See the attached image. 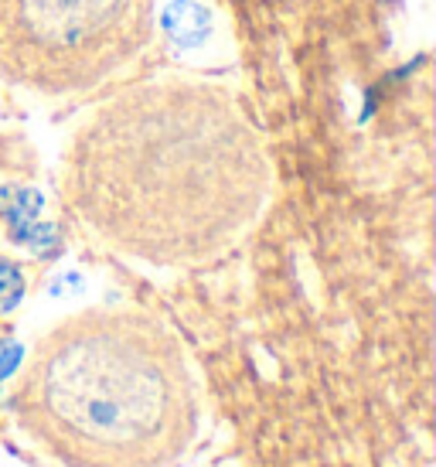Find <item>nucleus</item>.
<instances>
[{
  "mask_svg": "<svg viewBox=\"0 0 436 467\" xmlns=\"http://www.w3.org/2000/svg\"><path fill=\"white\" fill-rule=\"evenodd\" d=\"M270 192L273 164L243 103L202 78L119 92L65 157L68 212L154 266L225 256L256 225Z\"/></svg>",
  "mask_w": 436,
  "mask_h": 467,
  "instance_id": "1",
  "label": "nucleus"
},
{
  "mask_svg": "<svg viewBox=\"0 0 436 467\" xmlns=\"http://www.w3.org/2000/svg\"><path fill=\"white\" fill-rule=\"evenodd\" d=\"M31 441L65 467H174L198 437V389L174 331L140 311L72 314L14 389Z\"/></svg>",
  "mask_w": 436,
  "mask_h": 467,
  "instance_id": "2",
  "label": "nucleus"
},
{
  "mask_svg": "<svg viewBox=\"0 0 436 467\" xmlns=\"http://www.w3.org/2000/svg\"><path fill=\"white\" fill-rule=\"evenodd\" d=\"M154 31V0H0V76L76 96L119 72Z\"/></svg>",
  "mask_w": 436,
  "mask_h": 467,
  "instance_id": "3",
  "label": "nucleus"
},
{
  "mask_svg": "<svg viewBox=\"0 0 436 467\" xmlns=\"http://www.w3.org/2000/svg\"><path fill=\"white\" fill-rule=\"evenodd\" d=\"M161 25H164V35L171 38V45L178 48H198L212 38L215 31V17L205 4L198 0H171L161 14Z\"/></svg>",
  "mask_w": 436,
  "mask_h": 467,
  "instance_id": "4",
  "label": "nucleus"
},
{
  "mask_svg": "<svg viewBox=\"0 0 436 467\" xmlns=\"http://www.w3.org/2000/svg\"><path fill=\"white\" fill-rule=\"evenodd\" d=\"M0 212H4V222L11 229L14 243H21L25 233L41 215V192H35V188H4L0 192Z\"/></svg>",
  "mask_w": 436,
  "mask_h": 467,
  "instance_id": "5",
  "label": "nucleus"
},
{
  "mask_svg": "<svg viewBox=\"0 0 436 467\" xmlns=\"http://www.w3.org/2000/svg\"><path fill=\"white\" fill-rule=\"evenodd\" d=\"M25 297V273L17 270L14 263L0 260V314L14 311Z\"/></svg>",
  "mask_w": 436,
  "mask_h": 467,
  "instance_id": "6",
  "label": "nucleus"
},
{
  "mask_svg": "<svg viewBox=\"0 0 436 467\" xmlns=\"http://www.w3.org/2000/svg\"><path fill=\"white\" fill-rule=\"evenodd\" d=\"M55 243H58V233H55V225H45V222H35L21 239V246H27L35 256H45L48 249H55Z\"/></svg>",
  "mask_w": 436,
  "mask_h": 467,
  "instance_id": "7",
  "label": "nucleus"
},
{
  "mask_svg": "<svg viewBox=\"0 0 436 467\" xmlns=\"http://www.w3.org/2000/svg\"><path fill=\"white\" fill-rule=\"evenodd\" d=\"M21 358H25V348H21V341H0V382L7 376H14V368L21 365Z\"/></svg>",
  "mask_w": 436,
  "mask_h": 467,
  "instance_id": "8",
  "label": "nucleus"
},
{
  "mask_svg": "<svg viewBox=\"0 0 436 467\" xmlns=\"http://www.w3.org/2000/svg\"><path fill=\"white\" fill-rule=\"evenodd\" d=\"M82 286H86V280L78 273H58L48 286V294L52 297H72V294H82Z\"/></svg>",
  "mask_w": 436,
  "mask_h": 467,
  "instance_id": "9",
  "label": "nucleus"
}]
</instances>
